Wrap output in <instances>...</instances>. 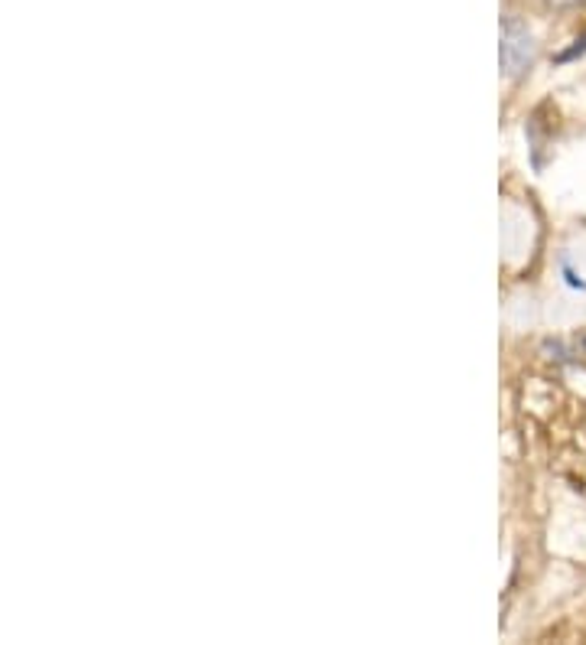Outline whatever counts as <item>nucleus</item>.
Masks as SVG:
<instances>
[{"label":"nucleus","instance_id":"obj_1","mask_svg":"<svg viewBox=\"0 0 586 645\" xmlns=\"http://www.w3.org/2000/svg\"><path fill=\"white\" fill-rule=\"evenodd\" d=\"M498 59H502V72L508 79H518L532 69L535 62V40L528 33V27L518 17H505L502 20V47H498Z\"/></svg>","mask_w":586,"mask_h":645},{"label":"nucleus","instance_id":"obj_3","mask_svg":"<svg viewBox=\"0 0 586 645\" xmlns=\"http://www.w3.org/2000/svg\"><path fill=\"white\" fill-rule=\"evenodd\" d=\"M580 346H584V352H586V336H584V340H580Z\"/></svg>","mask_w":586,"mask_h":645},{"label":"nucleus","instance_id":"obj_2","mask_svg":"<svg viewBox=\"0 0 586 645\" xmlns=\"http://www.w3.org/2000/svg\"><path fill=\"white\" fill-rule=\"evenodd\" d=\"M580 56H586V30L580 33V37H577V40H574V43H570V47H567V50L557 52V56H554V62H560V65H564V62H574V59H580Z\"/></svg>","mask_w":586,"mask_h":645}]
</instances>
